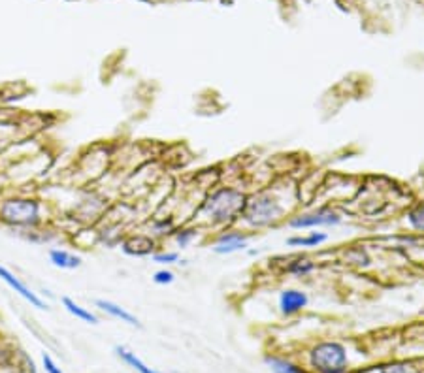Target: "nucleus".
Returning a JSON list of instances; mask_svg holds the SVG:
<instances>
[{
  "mask_svg": "<svg viewBox=\"0 0 424 373\" xmlns=\"http://www.w3.org/2000/svg\"><path fill=\"white\" fill-rule=\"evenodd\" d=\"M0 225L17 230H30L44 225V204L36 196H6L0 200Z\"/></svg>",
  "mask_w": 424,
  "mask_h": 373,
  "instance_id": "f257e3e1",
  "label": "nucleus"
},
{
  "mask_svg": "<svg viewBox=\"0 0 424 373\" xmlns=\"http://www.w3.org/2000/svg\"><path fill=\"white\" fill-rule=\"evenodd\" d=\"M247 196L232 186H221L200 206V215L211 225H228L242 217Z\"/></svg>",
  "mask_w": 424,
  "mask_h": 373,
  "instance_id": "f03ea898",
  "label": "nucleus"
},
{
  "mask_svg": "<svg viewBox=\"0 0 424 373\" xmlns=\"http://www.w3.org/2000/svg\"><path fill=\"white\" fill-rule=\"evenodd\" d=\"M285 213L283 204L276 196H272L268 192L257 194V196L249 198L245 208H243V221L245 225L253 226V228H262V226H270L281 219Z\"/></svg>",
  "mask_w": 424,
  "mask_h": 373,
  "instance_id": "7ed1b4c3",
  "label": "nucleus"
},
{
  "mask_svg": "<svg viewBox=\"0 0 424 373\" xmlns=\"http://www.w3.org/2000/svg\"><path fill=\"white\" fill-rule=\"evenodd\" d=\"M309 364L317 373H345L349 366L347 351L336 341L319 343L309 352Z\"/></svg>",
  "mask_w": 424,
  "mask_h": 373,
  "instance_id": "20e7f679",
  "label": "nucleus"
},
{
  "mask_svg": "<svg viewBox=\"0 0 424 373\" xmlns=\"http://www.w3.org/2000/svg\"><path fill=\"white\" fill-rule=\"evenodd\" d=\"M340 223H342V215L337 211L330 208H320L309 213L298 215L289 223V226L300 230V228H317V226H337Z\"/></svg>",
  "mask_w": 424,
  "mask_h": 373,
  "instance_id": "39448f33",
  "label": "nucleus"
},
{
  "mask_svg": "<svg viewBox=\"0 0 424 373\" xmlns=\"http://www.w3.org/2000/svg\"><path fill=\"white\" fill-rule=\"evenodd\" d=\"M0 281H4L6 285L16 292L17 296H21L23 300L30 304L33 308L48 309V304H45L44 298L38 296V294H36V292L25 283V281H21V277H17L11 269H8L6 266H2V264H0Z\"/></svg>",
  "mask_w": 424,
  "mask_h": 373,
  "instance_id": "423d86ee",
  "label": "nucleus"
},
{
  "mask_svg": "<svg viewBox=\"0 0 424 373\" xmlns=\"http://www.w3.org/2000/svg\"><path fill=\"white\" fill-rule=\"evenodd\" d=\"M155 245H157V242L149 234L130 236L121 242L123 252H127L128 257H151L155 251Z\"/></svg>",
  "mask_w": 424,
  "mask_h": 373,
  "instance_id": "0eeeda50",
  "label": "nucleus"
},
{
  "mask_svg": "<svg viewBox=\"0 0 424 373\" xmlns=\"http://www.w3.org/2000/svg\"><path fill=\"white\" fill-rule=\"evenodd\" d=\"M245 247H249V240L243 236L242 232H225L213 243V252H217V255H232V252L243 251Z\"/></svg>",
  "mask_w": 424,
  "mask_h": 373,
  "instance_id": "6e6552de",
  "label": "nucleus"
},
{
  "mask_svg": "<svg viewBox=\"0 0 424 373\" xmlns=\"http://www.w3.org/2000/svg\"><path fill=\"white\" fill-rule=\"evenodd\" d=\"M48 258H50L51 266H55L59 269H67V272L77 269L83 264V258L77 252L65 247H51L48 251Z\"/></svg>",
  "mask_w": 424,
  "mask_h": 373,
  "instance_id": "1a4fd4ad",
  "label": "nucleus"
},
{
  "mask_svg": "<svg viewBox=\"0 0 424 373\" xmlns=\"http://www.w3.org/2000/svg\"><path fill=\"white\" fill-rule=\"evenodd\" d=\"M94 306L100 309V311H104L106 315H110L111 318H117V321H121V323L128 324V326H142L136 315H133L130 311H127L125 308H121L119 304L111 302V300H104V298H99V300H94Z\"/></svg>",
  "mask_w": 424,
  "mask_h": 373,
  "instance_id": "9d476101",
  "label": "nucleus"
},
{
  "mask_svg": "<svg viewBox=\"0 0 424 373\" xmlns=\"http://www.w3.org/2000/svg\"><path fill=\"white\" fill-rule=\"evenodd\" d=\"M309 298L306 292L296 291V289H286L279 296V309L283 315H294V313L302 311L308 306Z\"/></svg>",
  "mask_w": 424,
  "mask_h": 373,
  "instance_id": "9b49d317",
  "label": "nucleus"
},
{
  "mask_svg": "<svg viewBox=\"0 0 424 373\" xmlns=\"http://www.w3.org/2000/svg\"><path fill=\"white\" fill-rule=\"evenodd\" d=\"M61 302H62V308L67 309L72 317H76L77 321H82V323H87V324H99V317H96L91 309L83 308L82 304H77L74 298L62 296Z\"/></svg>",
  "mask_w": 424,
  "mask_h": 373,
  "instance_id": "f8f14e48",
  "label": "nucleus"
},
{
  "mask_svg": "<svg viewBox=\"0 0 424 373\" xmlns=\"http://www.w3.org/2000/svg\"><path fill=\"white\" fill-rule=\"evenodd\" d=\"M326 240H328V236L323 232H311L309 236L289 238L286 245H291V247H319L320 243H325Z\"/></svg>",
  "mask_w": 424,
  "mask_h": 373,
  "instance_id": "ddd939ff",
  "label": "nucleus"
},
{
  "mask_svg": "<svg viewBox=\"0 0 424 373\" xmlns=\"http://www.w3.org/2000/svg\"><path fill=\"white\" fill-rule=\"evenodd\" d=\"M116 352H117V357L121 358L123 362L128 364L130 368H134L138 373H160V372H155V369H151L149 366H145V364H143L133 351H128V349H125V347H116Z\"/></svg>",
  "mask_w": 424,
  "mask_h": 373,
  "instance_id": "4468645a",
  "label": "nucleus"
},
{
  "mask_svg": "<svg viewBox=\"0 0 424 373\" xmlns=\"http://www.w3.org/2000/svg\"><path fill=\"white\" fill-rule=\"evenodd\" d=\"M176 228L174 221L170 217H160V219H155L151 225H149V236L160 238V236H168L172 234Z\"/></svg>",
  "mask_w": 424,
  "mask_h": 373,
  "instance_id": "2eb2a0df",
  "label": "nucleus"
},
{
  "mask_svg": "<svg viewBox=\"0 0 424 373\" xmlns=\"http://www.w3.org/2000/svg\"><path fill=\"white\" fill-rule=\"evenodd\" d=\"M13 373H38L36 364L25 351L16 352L13 357Z\"/></svg>",
  "mask_w": 424,
  "mask_h": 373,
  "instance_id": "dca6fc26",
  "label": "nucleus"
},
{
  "mask_svg": "<svg viewBox=\"0 0 424 373\" xmlns=\"http://www.w3.org/2000/svg\"><path fill=\"white\" fill-rule=\"evenodd\" d=\"M266 362H268V366L272 368V372L274 373H306L302 368H298V366H294L292 362H289V360H283V358H266Z\"/></svg>",
  "mask_w": 424,
  "mask_h": 373,
  "instance_id": "f3484780",
  "label": "nucleus"
},
{
  "mask_svg": "<svg viewBox=\"0 0 424 373\" xmlns=\"http://www.w3.org/2000/svg\"><path fill=\"white\" fill-rule=\"evenodd\" d=\"M196 236H199L196 228H179L174 232V242L179 249H187L196 240Z\"/></svg>",
  "mask_w": 424,
  "mask_h": 373,
  "instance_id": "a211bd4d",
  "label": "nucleus"
},
{
  "mask_svg": "<svg viewBox=\"0 0 424 373\" xmlns=\"http://www.w3.org/2000/svg\"><path fill=\"white\" fill-rule=\"evenodd\" d=\"M315 269V264L309 258H296L286 266V272L294 275H308Z\"/></svg>",
  "mask_w": 424,
  "mask_h": 373,
  "instance_id": "6ab92c4d",
  "label": "nucleus"
},
{
  "mask_svg": "<svg viewBox=\"0 0 424 373\" xmlns=\"http://www.w3.org/2000/svg\"><path fill=\"white\" fill-rule=\"evenodd\" d=\"M151 260L155 264H160V266H170V264L179 262V255L176 251H160V252H153L151 255Z\"/></svg>",
  "mask_w": 424,
  "mask_h": 373,
  "instance_id": "aec40b11",
  "label": "nucleus"
},
{
  "mask_svg": "<svg viewBox=\"0 0 424 373\" xmlns=\"http://www.w3.org/2000/svg\"><path fill=\"white\" fill-rule=\"evenodd\" d=\"M408 221H409V225L413 226L415 230L424 232V204H420V206H417V208L409 211Z\"/></svg>",
  "mask_w": 424,
  "mask_h": 373,
  "instance_id": "412c9836",
  "label": "nucleus"
},
{
  "mask_svg": "<svg viewBox=\"0 0 424 373\" xmlns=\"http://www.w3.org/2000/svg\"><path fill=\"white\" fill-rule=\"evenodd\" d=\"M176 281V274L172 272V269L168 268H162V269H157L153 274V283L155 285H160V286H166V285H172Z\"/></svg>",
  "mask_w": 424,
  "mask_h": 373,
  "instance_id": "4be33fe9",
  "label": "nucleus"
},
{
  "mask_svg": "<svg viewBox=\"0 0 424 373\" xmlns=\"http://www.w3.org/2000/svg\"><path fill=\"white\" fill-rule=\"evenodd\" d=\"M379 373H420L419 369L415 368L413 364H389V366H383L379 369Z\"/></svg>",
  "mask_w": 424,
  "mask_h": 373,
  "instance_id": "5701e85b",
  "label": "nucleus"
},
{
  "mask_svg": "<svg viewBox=\"0 0 424 373\" xmlns=\"http://www.w3.org/2000/svg\"><path fill=\"white\" fill-rule=\"evenodd\" d=\"M42 362H44V368H45V373H62V369L57 366V362L51 358V355H48V352H44L42 355Z\"/></svg>",
  "mask_w": 424,
  "mask_h": 373,
  "instance_id": "b1692460",
  "label": "nucleus"
},
{
  "mask_svg": "<svg viewBox=\"0 0 424 373\" xmlns=\"http://www.w3.org/2000/svg\"><path fill=\"white\" fill-rule=\"evenodd\" d=\"M13 357H16V351L0 345V366H8L10 362H13Z\"/></svg>",
  "mask_w": 424,
  "mask_h": 373,
  "instance_id": "393cba45",
  "label": "nucleus"
},
{
  "mask_svg": "<svg viewBox=\"0 0 424 373\" xmlns=\"http://www.w3.org/2000/svg\"><path fill=\"white\" fill-rule=\"evenodd\" d=\"M0 153H2V140H0Z\"/></svg>",
  "mask_w": 424,
  "mask_h": 373,
  "instance_id": "a878e982",
  "label": "nucleus"
}]
</instances>
